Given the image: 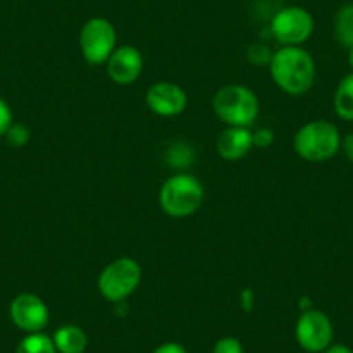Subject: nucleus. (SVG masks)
<instances>
[{
    "instance_id": "obj_3",
    "label": "nucleus",
    "mask_w": 353,
    "mask_h": 353,
    "mask_svg": "<svg viewBox=\"0 0 353 353\" xmlns=\"http://www.w3.org/2000/svg\"><path fill=\"white\" fill-rule=\"evenodd\" d=\"M213 111L227 127H248L256 121L260 101L244 85H225L213 97Z\"/></svg>"
},
{
    "instance_id": "obj_12",
    "label": "nucleus",
    "mask_w": 353,
    "mask_h": 353,
    "mask_svg": "<svg viewBox=\"0 0 353 353\" xmlns=\"http://www.w3.org/2000/svg\"><path fill=\"white\" fill-rule=\"evenodd\" d=\"M253 148V132L248 127H227L216 139V152L227 161L244 158Z\"/></svg>"
},
{
    "instance_id": "obj_14",
    "label": "nucleus",
    "mask_w": 353,
    "mask_h": 353,
    "mask_svg": "<svg viewBox=\"0 0 353 353\" xmlns=\"http://www.w3.org/2000/svg\"><path fill=\"white\" fill-rule=\"evenodd\" d=\"M334 111L343 120L353 121V71L346 74L336 88Z\"/></svg>"
},
{
    "instance_id": "obj_11",
    "label": "nucleus",
    "mask_w": 353,
    "mask_h": 353,
    "mask_svg": "<svg viewBox=\"0 0 353 353\" xmlns=\"http://www.w3.org/2000/svg\"><path fill=\"white\" fill-rule=\"evenodd\" d=\"M108 74L118 85H130L141 77L144 57L134 46H121L114 49L108 59Z\"/></svg>"
},
{
    "instance_id": "obj_17",
    "label": "nucleus",
    "mask_w": 353,
    "mask_h": 353,
    "mask_svg": "<svg viewBox=\"0 0 353 353\" xmlns=\"http://www.w3.org/2000/svg\"><path fill=\"white\" fill-rule=\"evenodd\" d=\"M246 57L253 66H267L269 68L270 61H272L274 52L267 43H251L246 50Z\"/></svg>"
},
{
    "instance_id": "obj_9",
    "label": "nucleus",
    "mask_w": 353,
    "mask_h": 353,
    "mask_svg": "<svg viewBox=\"0 0 353 353\" xmlns=\"http://www.w3.org/2000/svg\"><path fill=\"white\" fill-rule=\"evenodd\" d=\"M11 321L14 322L16 327L28 332H42V329L49 324V308L46 301L40 296L32 293L18 294L11 301Z\"/></svg>"
},
{
    "instance_id": "obj_6",
    "label": "nucleus",
    "mask_w": 353,
    "mask_h": 353,
    "mask_svg": "<svg viewBox=\"0 0 353 353\" xmlns=\"http://www.w3.org/2000/svg\"><path fill=\"white\" fill-rule=\"evenodd\" d=\"M80 50L88 64H106L117 49V30L106 18H90L80 30Z\"/></svg>"
},
{
    "instance_id": "obj_25",
    "label": "nucleus",
    "mask_w": 353,
    "mask_h": 353,
    "mask_svg": "<svg viewBox=\"0 0 353 353\" xmlns=\"http://www.w3.org/2000/svg\"><path fill=\"white\" fill-rule=\"evenodd\" d=\"M348 63H350V66H352V70H353V46L348 47Z\"/></svg>"
},
{
    "instance_id": "obj_23",
    "label": "nucleus",
    "mask_w": 353,
    "mask_h": 353,
    "mask_svg": "<svg viewBox=\"0 0 353 353\" xmlns=\"http://www.w3.org/2000/svg\"><path fill=\"white\" fill-rule=\"evenodd\" d=\"M341 149H343V152H345L346 158L350 159V163H353V134L346 135V137L343 139Z\"/></svg>"
},
{
    "instance_id": "obj_16",
    "label": "nucleus",
    "mask_w": 353,
    "mask_h": 353,
    "mask_svg": "<svg viewBox=\"0 0 353 353\" xmlns=\"http://www.w3.org/2000/svg\"><path fill=\"white\" fill-rule=\"evenodd\" d=\"M16 353H57L52 338L43 332H32L21 339Z\"/></svg>"
},
{
    "instance_id": "obj_7",
    "label": "nucleus",
    "mask_w": 353,
    "mask_h": 353,
    "mask_svg": "<svg viewBox=\"0 0 353 353\" xmlns=\"http://www.w3.org/2000/svg\"><path fill=\"white\" fill-rule=\"evenodd\" d=\"M315 21L310 12L298 6L284 8L270 23V32L284 47H300L312 37Z\"/></svg>"
},
{
    "instance_id": "obj_10",
    "label": "nucleus",
    "mask_w": 353,
    "mask_h": 353,
    "mask_svg": "<svg viewBox=\"0 0 353 353\" xmlns=\"http://www.w3.org/2000/svg\"><path fill=\"white\" fill-rule=\"evenodd\" d=\"M145 104L158 117H176L188 108V94L173 81H158L148 88Z\"/></svg>"
},
{
    "instance_id": "obj_5",
    "label": "nucleus",
    "mask_w": 353,
    "mask_h": 353,
    "mask_svg": "<svg viewBox=\"0 0 353 353\" xmlns=\"http://www.w3.org/2000/svg\"><path fill=\"white\" fill-rule=\"evenodd\" d=\"M141 265L134 258L121 256L108 263L99 274L97 286L108 301L121 303L127 300L141 284Z\"/></svg>"
},
{
    "instance_id": "obj_20",
    "label": "nucleus",
    "mask_w": 353,
    "mask_h": 353,
    "mask_svg": "<svg viewBox=\"0 0 353 353\" xmlns=\"http://www.w3.org/2000/svg\"><path fill=\"white\" fill-rule=\"evenodd\" d=\"M12 125V111L2 97H0V137H4L6 132Z\"/></svg>"
},
{
    "instance_id": "obj_13",
    "label": "nucleus",
    "mask_w": 353,
    "mask_h": 353,
    "mask_svg": "<svg viewBox=\"0 0 353 353\" xmlns=\"http://www.w3.org/2000/svg\"><path fill=\"white\" fill-rule=\"evenodd\" d=\"M57 353H83L87 348V334L80 325L68 324L57 329L52 336Z\"/></svg>"
},
{
    "instance_id": "obj_18",
    "label": "nucleus",
    "mask_w": 353,
    "mask_h": 353,
    "mask_svg": "<svg viewBox=\"0 0 353 353\" xmlns=\"http://www.w3.org/2000/svg\"><path fill=\"white\" fill-rule=\"evenodd\" d=\"M4 137L8 139V142L12 145V148H23V145L28 144L30 132H28V128L25 127V125L12 123L11 128L6 132Z\"/></svg>"
},
{
    "instance_id": "obj_22",
    "label": "nucleus",
    "mask_w": 353,
    "mask_h": 353,
    "mask_svg": "<svg viewBox=\"0 0 353 353\" xmlns=\"http://www.w3.org/2000/svg\"><path fill=\"white\" fill-rule=\"evenodd\" d=\"M152 353H188V350L179 343H165V345L158 346Z\"/></svg>"
},
{
    "instance_id": "obj_8",
    "label": "nucleus",
    "mask_w": 353,
    "mask_h": 353,
    "mask_svg": "<svg viewBox=\"0 0 353 353\" xmlns=\"http://www.w3.org/2000/svg\"><path fill=\"white\" fill-rule=\"evenodd\" d=\"M332 334H334L332 322L329 321L327 315L314 308L305 310L294 327L298 345L308 353H321L327 350L331 346Z\"/></svg>"
},
{
    "instance_id": "obj_1",
    "label": "nucleus",
    "mask_w": 353,
    "mask_h": 353,
    "mask_svg": "<svg viewBox=\"0 0 353 353\" xmlns=\"http://www.w3.org/2000/svg\"><path fill=\"white\" fill-rule=\"evenodd\" d=\"M272 80L283 92L303 96L315 83V61L301 47H283L274 52L269 64Z\"/></svg>"
},
{
    "instance_id": "obj_24",
    "label": "nucleus",
    "mask_w": 353,
    "mask_h": 353,
    "mask_svg": "<svg viewBox=\"0 0 353 353\" xmlns=\"http://www.w3.org/2000/svg\"><path fill=\"white\" fill-rule=\"evenodd\" d=\"M324 353H353V352L345 345H331L327 350H324Z\"/></svg>"
},
{
    "instance_id": "obj_2",
    "label": "nucleus",
    "mask_w": 353,
    "mask_h": 353,
    "mask_svg": "<svg viewBox=\"0 0 353 353\" xmlns=\"http://www.w3.org/2000/svg\"><path fill=\"white\" fill-rule=\"evenodd\" d=\"M159 206L173 219H185L201 208L205 201V188L196 176L189 173H176L159 189Z\"/></svg>"
},
{
    "instance_id": "obj_19",
    "label": "nucleus",
    "mask_w": 353,
    "mask_h": 353,
    "mask_svg": "<svg viewBox=\"0 0 353 353\" xmlns=\"http://www.w3.org/2000/svg\"><path fill=\"white\" fill-rule=\"evenodd\" d=\"M213 353H244V350L239 339L232 338V336H227V338H222L216 341Z\"/></svg>"
},
{
    "instance_id": "obj_21",
    "label": "nucleus",
    "mask_w": 353,
    "mask_h": 353,
    "mask_svg": "<svg viewBox=\"0 0 353 353\" xmlns=\"http://www.w3.org/2000/svg\"><path fill=\"white\" fill-rule=\"evenodd\" d=\"M274 142V132L270 128H260V130L253 132V145H260V148H269Z\"/></svg>"
},
{
    "instance_id": "obj_15",
    "label": "nucleus",
    "mask_w": 353,
    "mask_h": 353,
    "mask_svg": "<svg viewBox=\"0 0 353 353\" xmlns=\"http://www.w3.org/2000/svg\"><path fill=\"white\" fill-rule=\"evenodd\" d=\"M334 33L339 46L346 47V49L353 46V4L343 6L338 11L334 21Z\"/></svg>"
},
{
    "instance_id": "obj_4",
    "label": "nucleus",
    "mask_w": 353,
    "mask_h": 353,
    "mask_svg": "<svg viewBox=\"0 0 353 353\" xmlns=\"http://www.w3.org/2000/svg\"><path fill=\"white\" fill-rule=\"evenodd\" d=\"M341 141L336 125L325 120L308 121L294 135V151L305 161L322 163L341 149Z\"/></svg>"
}]
</instances>
